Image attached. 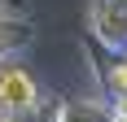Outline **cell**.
I'll return each instance as SVG.
<instances>
[{
    "mask_svg": "<svg viewBox=\"0 0 127 122\" xmlns=\"http://www.w3.org/2000/svg\"><path fill=\"white\" fill-rule=\"evenodd\" d=\"M39 105H44V92H39L35 74L18 61H0V118L39 109Z\"/></svg>",
    "mask_w": 127,
    "mask_h": 122,
    "instance_id": "1",
    "label": "cell"
},
{
    "mask_svg": "<svg viewBox=\"0 0 127 122\" xmlns=\"http://www.w3.org/2000/svg\"><path fill=\"white\" fill-rule=\"evenodd\" d=\"M92 39L110 52H127V0H92L88 9Z\"/></svg>",
    "mask_w": 127,
    "mask_h": 122,
    "instance_id": "2",
    "label": "cell"
},
{
    "mask_svg": "<svg viewBox=\"0 0 127 122\" xmlns=\"http://www.w3.org/2000/svg\"><path fill=\"white\" fill-rule=\"evenodd\" d=\"M31 35H35V26L26 22L22 13H4L0 9V61H9L13 52H22L31 44Z\"/></svg>",
    "mask_w": 127,
    "mask_h": 122,
    "instance_id": "3",
    "label": "cell"
},
{
    "mask_svg": "<svg viewBox=\"0 0 127 122\" xmlns=\"http://www.w3.org/2000/svg\"><path fill=\"white\" fill-rule=\"evenodd\" d=\"M57 122H114L110 105L101 100H57Z\"/></svg>",
    "mask_w": 127,
    "mask_h": 122,
    "instance_id": "4",
    "label": "cell"
},
{
    "mask_svg": "<svg viewBox=\"0 0 127 122\" xmlns=\"http://www.w3.org/2000/svg\"><path fill=\"white\" fill-rule=\"evenodd\" d=\"M0 122H57V105H39V109H26V113H9V118H0Z\"/></svg>",
    "mask_w": 127,
    "mask_h": 122,
    "instance_id": "5",
    "label": "cell"
},
{
    "mask_svg": "<svg viewBox=\"0 0 127 122\" xmlns=\"http://www.w3.org/2000/svg\"><path fill=\"white\" fill-rule=\"evenodd\" d=\"M110 113H114V122H127V92L110 100Z\"/></svg>",
    "mask_w": 127,
    "mask_h": 122,
    "instance_id": "6",
    "label": "cell"
},
{
    "mask_svg": "<svg viewBox=\"0 0 127 122\" xmlns=\"http://www.w3.org/2000/svg\"><path fill=\"white\" fill-rule=\"evenodd\" d=\"M0 9L4 13H26V0H0Z\"/></svg>",
    "mask_w": 127,
    "mask_h": 122,
    "instance_id": "7",
    "label": "cell"
}]
</instances>
